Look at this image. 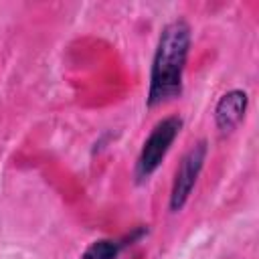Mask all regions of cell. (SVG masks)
<instances>
[{
    "label": "cell",
    "mask_w": 259,
    "mask_h": 259,
    "mask_svg": "<svg viewBox=\"0 0 259 259\" xmlns=\"http://www.w3.org/2000/svg\"><path fill=\"white\" fill-rule=\"evenodd\" d=\"M180 127H182L180 117H166L160 123H156V127L144 142V148L136 162V178L138 180H146L152 176V172L160 166V162L164 160L172 142L180 134Z\"/></svg>",
    "instance_id": "obj_2"
},
{
    "label": "cell",
    "mask_w": 259,
    "mask_h": 259,
    "mask_svg": "<svg viewBox=\"0 0 259 259\" xmlns=\"http://www.w3.org/2000/svg\"><path fill=\"white\" fill-rule=\"evenodd\" d=\"M245 109H247V93L245 91L233 89V91L225 93L214 107V121H217V127L221 130V134L235 130L239 125V121L243 119Z\"/></svg>",
    "instance_id": "obj_4"
},
{
    "label": "cell",
    "mask_w": 259,
    "mask_h": 259,
    "mask_svg": "<svg viewBox=\"0 0 259 259\" xmlns=\"http://www.w3.org/2000/svg\"><path fill=\"white\" fill-rule=\"evenodd\" d=\"M204 158H206V142H198L194 144L182 158L178 170H176V176H174V184H172V194H170V208L176 212L180 210L194 184H196V178L202 170V164H204Z\"/></svg>",
    "instance_id": "obj_3"
},
{
    "label": "cell",
    "mask_w": 259,
    "mask_h": 259,
    "mask_svg": "<svg viewBox=\"0 0 259 259\" xmlns=\"http://www.w3.org/2000/svg\"><path fill=\"white\" fill-rule=\"evenodd\" d=\"M190 49V28L178 18L168 22L158 38V47L152 61L150 73V91L148 105H160L180 95L182 89V71L186 65Z\"/></svg>",
    "instance_id": "obj_1"
},
{
    "label": "cell",
    "mask_w": 259,
    "mask_h": 259,
    "mask_svg": "<svg viewBox=\"0 0 259 259\" xmlns=\"http://www.w3.org/2000/svg\"><path fill=\"white\" fill-rule=\"evenodd\" d=\"M123 249L121 241H111V239H101L91 243L81 259H115L119 255V251Z\"/></svg>",
    "instance_id": "obj_5"
}]
</instances>
